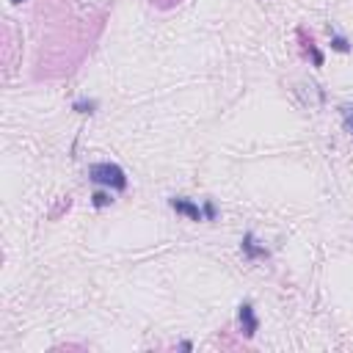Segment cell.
<instances>
[{"label":"cell","mask_w":353,"mask_h":353,"mask_svg":"<svg viewBox=\"0 0 353 353\" xmlns=\"http://www.w3.org/2000/svg\"><path fill=\"white\" fill-rule=\"evenodd\" d=\"M89 180L111 188V191H127V174L116 163H94V166H89Z\"/></svg>","instance_id":"cell-1"},{"label":"cell","mask_w":353,"mask_h":353,"mask_svg":"<svg viewBox=\"0 0 353 353\" xmlns=\"http://www.w3.org/2000/svg\"><path fill=\"white\" fill-rule=\"evenodd\" d=\"M237 320H240V328H243V334L246 337H254L257 334V328H259V320H257V315H254V306L246 301V304H240V312H237Z\"/></svg>","instance_id":"cell-2"},{"label":"cell","mask_w":353,"mask_h":353,"mask_svg":"<svg viewBox=\"0 0 353 353\" xmlns=\"http://www.w3.org/2000/svg\"><path fill=\"white\" fill-rule=\"evenodd\" d=\"M168 204H171V210H177L180 215H188L191 221H201V218H204V213H201L199 204L182 199V196H171V199H168Z\"/></svg>","instance_id":"cell-3"},{"label":"cell","mask_w":353,"mask_h":353,"mask_svg":"<svg viewBox=\"0 0 353 353\" xmlns=\"http://www.w3.org/2000/svg\"><path fill=\"white\" fill-rule=\"evenodd\" d=\"M243 254L249 257V259H257V257H268V249L257 243L254 232H246L243 235Z\"/></svg>","instance_id":"cell-4"},{"label":"cell","mask_w":353,"mask_h":353,"mask_svg":"<svg viewBox=\"0 0 353 353\" xmlns=\"http://www.w3.org/2000/svg\"><path fill=\"white\" fill-rule=\"evenodd\" d=\"M331 47L337 50V53H348V50H351V44H348L345 36H339V33H334V31H331Z\"/></svg>","instance_id":"cell-5"},{"label":"cell","mask_w":353,"mask_h":353,"mask_svg":"<svg viewBox=\"0 0 353 353\" xmlns=\"http://www.w3.org/2000/svg\"><path fill=\"white\" fill-rule=\"evenodd\" d=\"M339 113H342V122H345V130L353 135V105H342L339 108Z\"/></svg>","instance_id":"cell-6"},{"label":"cell","mask_w":353,"mask_h":353,"mask_svg":"<svg viewBox=\"0 0 353 353\" xmlns=\"http://www.w3.org/2000/svg\"><path fill=\"white\" fill-rule=\"evenodd\" d=\"M91 201H94V207H108L113 201V196L108 193V191H97V193L91 196Z\"/></svg>","instance_id":"cell-7"},{"label":"cell","mask_w":353,"mask_h":353,"mask_svg":"<svg viewBox=\"0 0 353 353\" xmlns=\"http://www.w3.org/2000/svg\"><path fill=\"white\" fill-rule=\"evenodd\" d=\"M77 113H94V108H97V102L94 99H77L75 105H72Z\"/></svg>","instance_id":"cell-8"},{"label":"cell","mask_w":353,"mask_h":353,"mask_svg":"<svg viewBox=\"0 0 353 353\" xmlns=\"http://www.w3.org/2000/svg\"><path fill=\"white\" fill-rule=\"evenodd\" d=\"M306 47H309V53H312V61H315V66H323V53L315 47V42H312V39H309V44H306Z\"/></svg>","instance_id":"cell-9"},{"label":"cell","mask_w":353,"mask_h":353,"mask_svg":"<svg viewBox=\"0 0 353 353\" xmlns=\"http://www.w3.org/2000/svg\"><path fill=\"white\" fill-rule=\"evenodd\" d=\"M201 213H204L207 221H213V218H215V204H213V201H204V210H201Z\"/></svg>","instance_id":"cell-10"},{"label":"cell","mask_w":353,"mask_h":353,"mask_svg":"<svg viewBox=\"0 0 353 353\" xmlns=\"http://www.w3.org/2000/svg\"><path fill=\"white\" fill-rule=\"evenodd\" d=\"M11 3H22V0H11Z\"/></svg>","instance_id":"cell-11"}]
</instances>
